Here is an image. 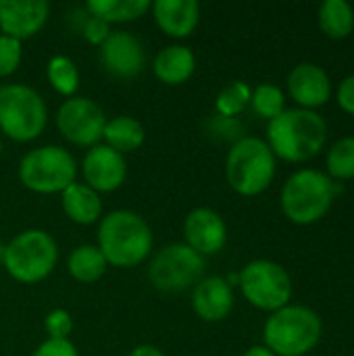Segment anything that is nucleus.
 <instances>
[{
    "instance_id": "1",
    "label": "nucleus",
    "mask_w": 354,
    "mask_h": 356,
    "mask_svg": "<svg viewBox=\"0 0 354 356\" xmlns=\"http://www.w3.org/2000/svg\"><path fill=\"white\" fill-rule=\"evenodd\" d=\"M98 248L108 267L134 269L152 254V227L148 221L129 209H115L98 221Z\"/></svg>"
},
{
    "instance_id": "2",
    "label": "nucleus",
    "mask_w": 354,
    "mask_h": 356,
    "mask_svg": "<svg viewBox=\"0 0 354 356\" xmlns=\"http://www.w3.org/2000/svg\"><path fill=\"white\" fill-rule=\"evenodd\" d=\"M267 146L286 163H307L328 144V123L317 111L286 108L267 123Z\"/></svg>"
},
{
    "instance_id": "3",
    "label": "nucleus",
    "mask_w": 354,
    "mask_h": 356,
    "mask_svg": "<svg viewBox=\"0 0 354 356\" xmlns=\"http://www.w3.org/2000/svg\"><path fill=\"white\" fill-rule=\"evenodd\" d=\"M323 336L317 311L305 305H288L271 313L263 325V346L275 356H307Z\"/></svg>"
},
{
    "instance_id": "4",
    "label": "nucleus",
    "mask_w": 354,
    "mask_h": 356,
    "mask_svg": "<svg viewBox=\"0 0 354 356\" xmlns=\"http://www.w3.org/2000/svg\"><path fill=\"white\" fill-rule=\"evenodd\" d=\"M340 188L319 169H298L294 171L280 192V207L284 217L294 225H313L321 221Z\"/></svg>"
},
{
    "instance_id": "5",
    "label": "nucleus",
    "mask_w": 354,
    "mask_h": 356,
    "mask_svg": "<svg viewBox=\"0 0 354 356\" xmlns=\"http://www.w3.org/2000/svg\"><path fill=\"white\" fill-rule=\"evenodd\" d=\"M277 159L265 140L244 136L232 144L225 156V179L230 188L246 198L259 196L275 179Z\"/></svg>"
},
{
    "instance_id": "6",
    "label": "nucleus",
    "mask_w": 354,
    "mask_h": 356,
    "mask_svg": "<svg viewBox=\"0 0 354 356\" xmlns=\"http://www.w3.org/2000/svg\"><path fill=\"white\" fill-rule=\"evenodd\" d=\"M58 263V246L46 229L29 227L4 244V271L23 286L44 282Z\"/></svg>"
},
{
    "instance_id": "7",
    "label": "nucleus",
    "mask_w": 354,
    "mask_h": 356,
    "mask_svg": "<svg viewBox=\"0 0 354 356\" xmlns=\"http://www.w3.org/2000/svg\"><path fill=\"white\" fill-rule=\"evenodd\" d=\"M48 125V104L27 83L0 86V134L13 142L38 140Z\"/></svg>"
},
{
    "instance_id": "8",
    "label": "nucleus",
    "mask_w": 354,
    "mask_h": 356,
    "mask_svg": "<svg viewBox=\"0 0 354 356\" xmlns=\"http://www.w3.org/2000/svg\"><path fill=\"white\" fill-rule=\"evenodd\" d=\"M77 177V163L73 154L58 144L38 146L19 161L21 184L35 194H61Z\"/></svg>"
},
{
    "instance_id": "9",
    "label": "nucleus",
    "mask_w": 354,
    "mask_h": 356,
    "mask_svg": "<svg viewBox=\"0 0 354 356\" xmlns=\"http://www.w3.org/2000/svg\"><path fill=\"white\" fill-rule=\"evenodd\" d=\"M238 288L246 302L259 311L275 313L290 305L294 296V284L284 265L269 259H255L238 273Z\"/></svg>"
},
{
    "instance_id": "10",
    "label": "nucleus",
    "mask_w": 354,
    "mask_h": 356,
    "mask_svg": "<svg viewBox=\"0 0 354 356\" xmlns=\"http://www.w3.org/2000/svg\"><path fill=\"white\" fill-rule=\"evenodd\" d=\"M204 277V259L184 242H173L156 250L148 263L152 288L165 294L192 290Z\"/></svg>"
},
{
    "instance_id": "11",
    "label": "nucleus",
    "mask_w": 354,
    "mask_h": 356,
    "mask_svg": "<svg viewBox=\"0 0 354 356\" xmlns=\"http://www.w3.org/2000/svg\"><path fill=\"white\" fill-rule=\"evenodd\" d=\"M58 134L73 146L92 148L102 142L106 115L98 102L86 96L67 98L54 117Z\"/></svg>"
},
{
    "instance_id": "12",
    "label": "nucleus",
    "mask_w": 354,
    "mask_h": 356,
    "mask_svg": "<svg viewBox=\"0 0 354 356\" xmlns=\"http://www.w3.org/2000/svg\"><path fill=\"white\" fill-rule=\"evenodd\" d=\"M83 184L96 190L100 196L119 190L127 177V161L121 152L108 148L106 144H96L88 148L81 159Z\"/></svg>"
},
{
    "instance_id": "13",
    "label": "nucleus",
    "mask_w": 354,
    "mask_h": 356,
    "mask_svg": "<svg viewBox=\"0 0 354 356\" xmlns=\"http://www.w3.org/2000/svg\"><path fill=\"white\" fill-rule=\"evenodd\" d=\"M98 56L102 67L119 79L138 77L146 67L144 44L131 31H113L98 48Z\"/></svg>"
},
{
    "instance_id": "14",
    "label": "nucleus",
    "mask_w": 354,
    "mask_h": 356,
    "mask_svg": "<svg viewBox=\"0 0 354 356\" xmlns=\"http://www.w3.org/2000/svg\"><path fill=\"white\" fill-rule=\"evenodd\" d=\"M184 244L202 259L219 254L227 244V225L223 217L211 207H198L186 215Z\"/></svg>"
},
{
    "instance_id": "15",
    "label": "nucleus",
    "mask_w": 354,
    "mask_h": 356,
    "mask_svg": "<svg viewBox=\"0 0 354 356\" xmlns=\"http://www.w3.org/2000/svg\"><path fill=\"white\" fill-rule=\"evenodd\" d=\"M286 90L298 108L317 111L332 98V77L317 63H298L288 73Z\"/></svg>"
},
{
    "instance_id": "16",
    "label": "nucleus",
    "mask_w": 354,
    "mask_h": 356,
    "mask_svg": "<svg viewBox=\"0 0 354 356\" xmlns=\"http://www.w3.org/2000/svg\"><path fill=\"white\" fill-rule=\"evenodd\" d=\"M48 17L46 0H0V31L19 42L38 35Z\"/></svg>"
},
{
    "instance_id": "17",
    "label": "nucleus",
    "mask_w": 354,
    "mask_h": 356,
    "mask_svg": "<svg viewBox=\"0 0 354 356\" xmlns=\"http://www.w3.org/2000/svg\"><path fill=\"white\" fill-rule=\"evenodd\" d=\"M234 288L225 282V277L209 275L192 288V309L196 317L207 323H219L227 319L234 311Z\"/></svg>"
},
{
    "instance_id": "18",
    "label": "nucleus",
    "mask_w": 354,
    "mask_h": 356,
    "mask_svg": "<svg viewBox=\"0 0 354 356\" xmlns=\"http://www.w3.org/2000/svg\"><path fill=\"white\" fill-rule=\"evenodd\" d=\"M150 10L156 27L173 40L192 35L200 23V4L196 0H156Z\"/></svg>"
},
{
    "instance_id": "19",
    "label": "nucleus",
    "mask_w": 354,
    "mask_h": 356,
    "mask_svg": "<svg viewBox=\"0 0 354 356\" xmlns=\"http://www.w3.org/2000/svg\"><path fill=\"white\" fill-rule=\"evenodd\" d=\"M152 71L159 81L167 86H182L194 75L196 56L192 48L184 44H169L156 52L152 60Z\"/></svg>"
},
{
    "instance_id": "20",
    "label": "nucleus",
    "mask_w": 354,
    "mask_h": 356,
    "mask_svg": "<svg viewBox=\"0 0 354 356\" xmlns=\"http://www.w3.org/2000/svg\"><path fill=\"white\" fill-rule=\"evenodd\" d=\"M61 207L69 221L77 225H92L102 219V196L86 186L83 181L71 184L67 190L61 192Z\"/></svg>"
},
{
    "instance_id": "21",
    "label": "nucleus",
    "mask_w": 354,
    "mask_h": 356,
    "mask_svg": "<svg viewBox=\"0 0 354 356\" xmlns=\"http://www.w3.org/2000/svg\"><path fill=\"white\" fill-rule=\"evenodd\" d=\"M102 140H104L102 144H106L108 148H113L125 156L127 152H136L144 144L146 131L138 119H134L129 115H119V117L106 119Z\"/></svg>"
},
{
    "instance_id": "22",
    "label": "nucleus",
    "mask_w": 354,
    "mask_h": 356,
    "mask_svg": "<svg viewBox=\"0 0 354 356\" xmlns=\"http://www.w3.org/2000/svg\"><path fill=\"white\" fill-rule=\"evenodd\" d=\"M106 269H108V263L96 244H79L71 250L67 259V271L79 284L98 282L106 273Z\"/></svg>"
},
{
    "instance_id": "23",
    "label": "nucleus",
    "mask_w": 354,
    "mask_h": 356,
    "mask_svg": "<svg viewBox=\"0 0 354 356\" xmlns=\"http://www.w3.org/2000/svg\"><path fill=\"white\" fill-rule=\"evenodd\" d=\"M150 0H90L86 2V10L92 17L102 19L108 25L129 23L142 19L150 10Z\"/></svg>"
},
{
    "instance_id": "24",
    "label": "nucleus",
    "mask_w": 354,
    "mask_h": 356,
    "mask_svg": "<svg viewBox=\"0 0 354 356\" xmlns=\"http://www.w3.org/2000/svg\"><path fill=\"white\" fill-rule=\"evenodd\" d=\"M319 29L332 40H344L354 31V8L348 0H323L317 10Z\"/></svg>"
},
{
    "instance_id": "25",
    "label": "nucleus",
    "mask_w": 354,
    "mask_h": 356,
    "mask_svg": "<svg viewBox=\"0 0 354 356\" xmlns=\"http://www.w3.org/2000/svg\"><path fill=\"white\" fill-rule=\"evenodd\" d=\"M46 79L52 86V90L65 98H73L79 90V69L73 58L65 54L50 56L46 63Z\"/></svg>"
},
{
    "instance_id": "26",
    "label": "nucleus",
    "mask_w": 354,
    "mask_h": 356,
    "mask_svg": "<svg viewBox=\"0 0 354 356\" xmlns=\"http://www.w3.org/2000/svg\"><path fill=\"white\" fill-rule=\"evenodd\" d=\"M325 167V173L332 181L354 179V136H344L330 146Z\"/></svg>"
},
{
    "instance_id": "27",
    "label": "nucleus",
    "mask_w": 354,
    "mask_h": 356,
    "mask_svg": "<svg viewBox=\"0 0 354 356\" xmlns=\"http://www.w3.org/2000/svg\"><path fill=\"white\" fill-rule=\"evenodd\" d=\"M250 96H252V88L242 79H234L219 90L215 98V111L219 117L238 119V115L250 104Z\"/></svg>"
},
{
    "instance_id": "28",
    "label": "nucleus",
    "mask_w": 354,
    "mask_h": 356,
    "mask_svg": "<svg viewBox=\"0 0 354 356\" xmlns=\"http://www.w3.org/2000/svg\"><path fill=\"white\" fill-rule=\"evenodd\" d=\"M250 106H252L257 117L271 121L286 111V94L275 83H259L252 90Z\"/></svg>"
},
{
    "instance_id": "29",
    "label": "nucleus",
    "mask_w": 354,
    "mask_h": 356,
    "mask_svg": "<svg viewBox=\"0 0 354 356\" xmlns=\"http://www.w3.org/2000/svg\"><path fill=\"white\" fill-rule=\"evenodd\" d=\"M77 15H79V19H77V29H79V33L83 35V40H86L88 44L100 48V46L106 42V38L113 33L111 25L104 23V21L98 19V17H92L86 8H79Z\"/></svg>"
},
{
    "instance_id": "30",
    "label": "nucleus",
    "mask_w": 354,
    "mask_h": 356,
    "mask_svg": "<svg viewBox=\"0 0 354 356\" xmlns=\"http://www.w3.org/2000/svg\"><path fill=\"white\" fill-rule=\"evenodd\" d=\"M23 60V42L0 33V77L13 75Z\"/></svg>"
},
{
    "instance_id": "31",
    "label": "nucleus",
    "mask_w": 354,
    "mask_h": 356,
    "mask_svg": "<svg viewBox=\"0 0 354 356\" xmlns=\"http://www.w3.org/2000/svg\"><path fill=\"white\" fill-rule=\"evenodd\" d=\"M44 330L50 340H69L73 332V317L65 309H52L44 319Z\"/></svg>"
},
{
    "instance_id": "32",
    "label": "nucleus",
    "mask_w": 354,
    "mask_h": 356,
    "mask_svg": "<svg viewBox=\"0 0 354 356\" xmlns=\"http://www.w3.org/2000/svg\"><path fill=\"white\" fill-rule=\"evenodd\" d=\"M209 134L219 138V140H227V142H238L240 138H244V127L238 119H227V117H219L215 115L209 123Z\"/></svg>"
},
{
    "instance_id": "33",
    "label": "nucleus",
    "mask_w": 354,
    "mask_h": 356,
    "mask_svg": "<svg viewBox=\"0 0 354 356\" xmlns=\"http://www.w3.org/2000/svg\"><path fill=\"white\" fill-rule=\"evenodd\" d=\"M31 356H79L71 340H44Z\"/></svg>"
},
{
    "instance_id": "34",
    "label": "nucleus",
    "mask_w": 354,
    "mask_h": 356,
    "mask_svg": "<svg viewBox=\"0 0 354 356\" xmlns=\"http://www.w3.org/2000/svg\"><path fill=\"white\" fill-rule=\"evenodd\" d=\"M336 102H338V106L346 115L354 117V73L348 75V77H344L338 83V88H336Z\"/></svg>"
},
{
    "instance_id": "35",
    "label": "nucleus",
    "mask_w": 354,
    "mask_h": 356,
    "mask_svg": "<svg viewBox=\"0 0 354 356\" xmlns=\"http://www.w3.org/2000/svg\"><path fill=\"white\" fill-rule=\"evenodd\" d=\"M129 356H165V353L161 348L152 346V344H140L129 353Z\"/></svg>"
},
{
    "instance_id": "36",
    "label": "nucleus",
    "mask_w": 354,
    "mask_h": 356,
    "mask_svg": "<svg viewBox=\"0 0 354 356\" xmlns=\"http://www.w3.org/2000/svg\"><path fill=\"white\" fill-rule=\"evenodd\" d=\"M242 356H275V355H273L269 348H265L263 344H259V346H250V348H248V350H246Z\"/></svg>"
},
{
    "instance_id": "37",
    "label": "nucleus",
    "mask_w": 354,
    "mask_h": 356,
    "mask_svg": "<svg viewBox=\"0 0 354 356\" xmlns=\"http://www.w3.org/2000/svg\"><path fill=\"white\" fill-rule=\"evenodd\" d=\"M2 261H4V244L0 242V267H2Z\"/></svg>"
},
{
    "instance_id": "38",
    "label": "nucleus",
    "mask_w": 354,
    "mask_h": 356,
    "mask_svg": "<svg viewBox=\"0 0 354 356\" xmlns=\"http://www.w3.org/2000/svg\"><path fill=\"white\" fill-rule=\"evenodd\" d=\"M0 152H2V134H0Z\"/></svg>"
}]
</instances>
